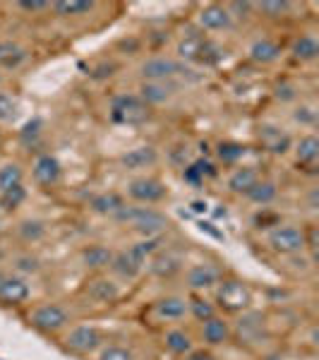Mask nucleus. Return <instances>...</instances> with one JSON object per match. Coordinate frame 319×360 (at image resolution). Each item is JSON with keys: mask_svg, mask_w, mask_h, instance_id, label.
Here are the masks:
<instances>
[{"mask_svg": "<svg viewBox=\"0 0 319 360\" xmlns=\"http://www.w3.org/2000/svg\"><path fill=\"white\" fill-rule=\"evenodd\" d=\"M29 322H32L34 329L44 334H56L60 332L63 327H67L70 322V315L63 305L58 303H46V305H39L37 310L29 315Z\"/></svg>", "mask_w": 319, "mask_h": 360, "instance_id": "obj_5", "label": "nucleus"}, {"mask_svg": "<svg viewBox=\"0 0 319 360\" xmlns=\"http://www.w3.org/2000/svg\"><path fill=\"white\" fill-rule=\"evenodd\" d=\"M245 197L250 202H254V205H262V209H264L266 205H271V202L278 197V188H276L274 180H257L254 188Z\"/></svg>", "mask_w": 319, "mask_h": 360, "instance_id": "obj_29", "label": "nucleus"}, {"mask_svg": "<svg viewBox=\"0 0 319 360\" xmlns=\"http://www.w3.org/2000/svg\"><path fill=\"white\" fill-rule=\"evenodd\" d=\"M144 264H147V259H142L135 250L127 248V250H123V252L113 255L111 269L123 278H137L139 274H142Z\"/></svg>", "mask_w": 319, "mask_h": 360, "instance_id": "obj_11", "label": "nucleus"}, {"mask_svg": "<svg viewBox=\"0 0 319 360\" xmlns=\"http://www.w3.org/2000/svg\"><path fill=\"white\" fill-rule=\"evenodd\" d=\"M98 360H135V356H132V351H127L123 346H108L101 351Z\"/></svg>", "mask_w": 319, "mask_h": 360, "instance_id": "obj_40", "label": "nucleus"}, {"mask_svg": "<svg viewBox=\"0 0 319 360\" xmlns=\"http://www.w3.org/2000/svg\"><path fill=\"white\" fill-rule=\"evenodd\" d=\"M209 39L204 34H197V32H190L183 37V41L178 44V56L183 58V60H190V63H200L202 58V51H204Z\"/></svg>", "mask_w": 319, "mask_h": 360, "instance_id": "obj_19", "label": "nucleus"}, {"mask_svg": "<svg viewBox=\"0 0 319 360\" xmlns=\"http://www.w3.org/2000/svg\"><path fill=\"white\" fill-rule=\"evenodd\" d=\"M183 178L188 180L190 185H195V188H200V185L204 183V178L200 176V171H197V168H195L193 164H188V166H185V171H183Z\"/></svg>", "mask_w": 319, "mask_h": 360, "instance_id": "obj_45", "label": "nucleus"}, {"mask_svg": "<svg viewBox=\"0 0 319 360\" xmlns=\"http://www.w3.org/2000/svg\"><path fill=\"white\" fill-rule=\"evenodd\" d=\"M132 250L139 255L142 259H152L156 252H161L164 250V238L161 236H149V238H142V240H137Z\"/></svg>", "mask_w": 319, "mask_h": 360, "instance_id": "obj_33", "label": "nucleus"}, {"mask_svg": "<svg viewBox=\"0 0 319 360\" xmlns=\"http://www.w3.org/2000/svg\"><path fill=\"white\" fill-rule=\"evenodd\" d=\"M17 269L20 271H27V274H34L39 271V259L32 257V255H25V257H17Z\"/></svg>", "mask_w": 319, "mask_h": 360, "instance_id": "obj_44", "label": "nucleus"}, {"mask_svg": "<svg viewBox=\"0 0 319 360\" xmlns=\"http://www.w3.org/2000/svg\"><path fill=\"white\" fill-rule=\"evenodd\" d=\"M17 231H20V236L25 238L27 243H37L46 236V226L44 221H39V219H27V221H22L17 226Z\"/></svg>", "mask_w": 319, "mask_h": 360, "instance_id": "obj_35", "label": "nucleus"}, {"mask_svg": "<svg viewBox=\"0 0 319 360\" xmlns=\"http://www.w3.org/2000/svg\"><path fill=\"white\" fill-rule=\"evenodd\" d=\"M264 329V317L262 312H245L237 322V334L242 341H257L262 336Z\"/></svg>", "mask_w": 319, "mask_h": 360, "instance_id": "obj_24", "label": "nucleus"}, {"mask_svg": "<svg viewBox=\"0 0 319 360\" xmlns=\"http://www.w3.org/2000/svg\"><path fill=\"white\" fill-rule=\"evenodd\" d=\"M39 135H41V120H39V118L29 120V123L25 125V130L20 132L22 142H34V139H37Z\"/></svg>", "mask_w": 319, "mask_h": 360, "instance_id": "obj_42", "label": "nucleus"}, {"mask_svg": "<svg viewBox=\"0 0 319 360\" xmlns=\"http://www.w3.org/2000/svg\"><path fill=\"white\" fill-rule=\"evenodd\" d=\"M295 159H298L300 166L315 168L319 159V139L315 135H307L300 139L298 147H295Z\"/></svg>", "mask_w": 319, "mask_h": 360, "instance_id": "obj_27", "label": "nucleus"}, {"mask_svg": "<svg viewBox=\"0 0 319 360\" xmlns=\"http://www.w3.org/2000/svg\"><path fill=\"white\" fill-rule=\"evenodd\" d=\"M20 8L27 10V13H39V10L51 8V3H46V0H22Z\"/></svg>", "mask_w": 319, "mask_h": 360, "instance_id": "obj_47", "label": "nucleus"}, {"mask_svg": "<svg viewBox=\"0 0 319 360\" xmlns=\"http://www.w3.org/2000/svg\"><path fill=\"white\" fill-rule=\"evenodd\" d=\"M185 278H188V286L193 291H211L221 281V269L214 264H195Z\"/></svg>", "mask_w": 319, "mask_h": 360, "instance_id": "obj_9", "label": "nucleus"}, {"mask_svg": "<svg viewBox=\"0 0 319 360\" xmlns=\"http://www.w3.org/2000/svg\"><path fill=\"white\" fill-rule=\"evenodd\" d=\"M0 82H3V75H0Z\"/></svg>", "mask_w": 319, "mask_h": 360, "instance_id": "obj_53", "label": "nucleus"}, {"mask_svg": "<svg viewBox=\"0 0 319 360\" xmlns=\"http://www.w3.org/2000/svg\"><path fill=\"white\" fill-rule=\"evenodd\" d=\"M188 305H190V315H193L195 319H200V322H207V319H211L214 315H216L214 305L209 303L207 298H202V295H195V298H190Z\"/></svg>", "mask_w": 319, "mask_h": 360, "instance_id": "obj_36", "label": "nucleus"}, {"mask_svg": "<svg viewBox=\"0 0 319 360\" xmlns=\"http://www.w3.org/2000/svg\"><path fill=\"white\" fill-rule=\"evenodd\" d=\"M266 245L274 250L276 255H298L307 245V238L298 226H281L269 231L266 236Z\"/></svg>", "mask_w": 319, "mask_h": 360, "instance_id": "obj_4", "label": "nucleus"}, {"mask_svg": "<svg viewBox=\"0 0 319 360\" xmlns=\"http://www.w3.org/2000/svg\"><path fill=\"white\" fill-rule=\"evenodd\" d=\"M111 118L120 125H142L152 118V108L137 94H120L111 103Z\"/></svg>", "mask_w": 319, "mask_h": 360, "instance_id": "obj_2", "label": "nucleus"}, {"mask_svg": "<svg viewBox=\"0 0 319 360\" xmlns=\"http://www.w3.org/2000/svg\"><path fill=\"white\" fill-rule=\"evenodd\" d=\"M254 8V5L252 3H230V8H226V10H228V13H230V10H235V13H250V10ZM245 15H242V17H245Z\"/></svg>", "mask_w": 319, "mask_h": 360, "instance_id": "obj_50", "label": "nucleus"}, {"mask_svg": "<svg viewBox=\"0 0 319 360\" xmlns=\"http://www.w3.org/2000/svg\"><path fill=\"white\" fill-rule=\"evenodd\" d=\"M166 348L171 353H176V356H188L190 351H195L193 339H190V334L183 332V329H171V332H166Z\"/></svg>", "mask_w": 319, "mask_h": 360, "instance_id": "obj_30", "label": "nucleus"}, {"mask_svg": "<svg viewBox=\"0 0 319 360\" xmlns=\"http://www.w3.org/2000/svg\"><path fill=\"white\" fill-rule=\"evenodd\" d=\"M34 180L44 188H53L58 185V180L63 176V168H60V161L51 154H41L37 161H34V171H32Z\"/></svg>", "mask_w": 319, "mask_h": 360, "instance_id": "obj_10", "label": "nucleus"}, {"mask_svg": "<svg viewBox=\"0 0 319 360\" xmlns=\"http://www.w3.org/2000/svg\"><path fill=\"white\" fill-rule=\"evenodd\" d=\"M89 207H91V212L103 214V217H115V214L125 207V200L115 193H103V195L91 197Z\"/></svg>", "mask_w": 319, "mask_h": 360, "instance_id": "obj_26", "label": "nucleus"}, {"mask_svg": "<svg viewBox=\"0 0 319 360\" xmlns=\"http://www.w3.org/2000/svg\"><path fill=\"white\" fill-rule=\"evenodd\" d=\"M193 166L197 168V171H200V176H202V178H214V176L219 173V171H216V166H214L209 159H197V161H193Z\"/></svg>", "mask_w": 319, "mask_h": 360, "instance_id": "obj_43", "label": "nucleus"}, {"mask_svg": "<svg viewBox=\"0 0 319 360\" xmlns=\"http://www.w3.org/2000/svg\"><path fill=\"white\" fill-rule=\"evenodd\" d=\"M200 27L207 32H221L230 27V13L223 5H207L200 13Z\"/></svg>", "mask_w": 319, "mask_h": 360, "instance_id": "obj_17", "label": "nucleus"}, {"mask_svg": "<svg viewBox=\"0 0 319 360\" xmlns=\"http://www.w3.org/2000/svg\"><path fill=\"white\" fill-rule=\"evenodd\" d=\"M15 113H17V101L10 94L0 91V123H8V120H13Z\"/></svg>", "mask_w": 319, "mask_h": 360, "instance_id": "obj_39", "label": "nucleus"}, {"mask_svg": "<svg viewBox=\"0 0 319 360\" xmlns=\"http://www.w3.org/2000/svg\"><path fill=\"white\" fill-rule=\"evenodd\" d=\"M278 56H281V46L276 41H271V39H257V41L250 46V58L254 63H262V65L274 63Z\"/></svg>", "mask_w": 319, "mask_h": 360, "instance_id": "obj_28", "label": "nucleus"}, {"mask_svg": "<svg viewBox=\"0 0 319 360\" xmlns=\"http://www.w3.org/2000/svg\"><path fill=\"white\" fill-rule=\"evenodd\" d=\"M51 8L56 10V15L60 17H74V15H86L94 10V3L91 0H58Z\"/></svg>", "mask_w": 319, "mask_h": 360, "instance_id": "obj_31", "label": "nucleus"}, {"mask_svg": "<svg viewBox=\"0 0 319 360\" xmlns=\"http://www.w3.org/2000/svg\"><path fill=\"white\" fill-rule=\"evenodd\" d=\"M190 72L188 68L181 65V63L171 60V58H149L142 65V77L144 82H168L176 75Z\"/></svg>", "mask_w": 319, "mask_h": 360, "instance_id": "obj_8", "label": "nucleus"}, {"mask_svg": "<svg viewBox=\"0 0 319 360\" xmlns=\"http://www.w3.org/2000/svg\"><path fill=\"white\" fill-rule=\"evenodd\" d=\"M154 312L161 319H168V322H178V319H185L190 315V305L188 300L181 298V295H166V298L156 300Z\"/></svg>", "mask_w": 319, "mask_h": 360, "instance_id": "obj_15", "label": "nucleus"}, {"mask_svg": "<svg viewBox=\"0 0 319 360\" xmlns=\"http://www.w3.org/2000/svg\"><path fill=\"white\" fill-rule=\"evenodd\" d=\"M259 142H262V147L271 154H286L288 149H291V135L283 132L281 127H276V125L259 127Z\"/></svg>", "mask_w": 319, "mask_h": 360, "instance_id": "obj_14", "label": "nucleus"}, {"mask_svg": "<svg viewBox=\"0 0 319 360\" xmlns=\"http://www.w3.org/2000/svg\"><path fill=\"white\" fill-rule=\"evenodd\" d=\"M113 262V250L106 245H89L82 250V264L91 271L108 269Z\"/></svg>", "mask_w": 319, "mask_h": 360, "instance_id": "obj_18", "label": "nucleus"}, {"mask_svg": "<svg viewBox=\"0 0 319 360\" xmlns=\"http://www.w3.org/2000/svg\"><path fill=\"white\" fill-rule=\"evenodd\" d=\"M185 360H216V356L209 351H190L188 356H185Z\"/></svg>", "mask_w": 319, "mask_h": 360, "instance_id": "obj_49", "label": "nucleus"}, {"mask_svg": "<svg viewBox=\"0 0 319 360\" xmlns=\"http://www.w3.org/2000/svg\"><path fill=\"white\" fill-rule=\"evenodd\" d=\"M29 295H32V288H29V283L25 278L5 274V281H3V286H0V303L20 305V303H27Z\"/></svg>", "mask_w": 319, "mask_h": 360, "instance_id": "obj_12", "label": "nucleus"}, {"mask_svg": "<svg viewBox=\"0 0 319 360\" xmlns=\"http://www.w3.org/2000/svg\"><path fill=\"white\" fill-rule=\"evenodd\" d=\"M295 120L303 125H312L315 123V111H312L310 106H300L298 111H295Z\"/></svg>", "mask_w": 319, "mask_h": 360, "instance_id": "obj_46", "label": "nucleus"}, {"mask_svg": "<svg viewBox=\"0 0 319 360\" xmlns=\"http://www.w3.org/2000/svg\"><path fill=\"white\" fill-rule=\"evenodd\" d=\"M259 180L257 171L250 166H242V168H235L233 173H230L228 178V190L235 195H247L250 190L254 188V183Z\"/></svg>", "mask_w": 319, "mask_h": 360, "instance_id": "obj_23", "label": "nucleus"}, {"mask_svg": "<svg viewBox=\"0 0 319 360\" xmlns=\"http://www.w3.org/2000/svg\"><path fill=\"white\" fill-rule=\"evenodd\" d=\"M276 96L283 98V101H291V98H295V86L293 84H278Z\"/></svg>", "mask_w": 319, "mask_h": 360, "instance_id": "obj_48", "label": "nucleus"}, {"mask_svg": "<svg viewBox=\"0 0 319 360\" xmlns=\"http://www.w3.org/2000/svg\"><path fill=\"white\" fill-rule=\"evenodd\" d=\"M127 195L135 202H139V205H156V202L166 200L168 190L159 178L144 176V178H135L127 183Z\"/></svg>", "mask_w": 319, "mask_h": 360, "instance_id": "obj_6", "label": "nucleus"}, {"mask_svg": "<svg viewBox=\"0 0 319 360\" xmlns=\"http://www.w3.org/2000/svg\"><path fill=\"white\" fill-rule=\"evenodd\" d=\"M84 293L89 295L94 303H115V300L120 298L118 283L111 281V278H106V276L91 278V281L84 286Z\"/></svg>", "mask_w": 319, "mask_h": 360, "instance_id": "obj_13", "label": "nucleus"}, {"mask_svg": "<svg viewBox=\"0 0 319 360\" xmlns=\"http://www.w3.org/2000/svg\"><path fill=\"white\" fill-rule=\"evenodd\" d=\"M173 91H176V84L171 82H144L137 96L147 106H152V103H166L173 96Z\"/></svg>", "mask_w": 319, "mask_h": 360, "instance_id": "obj_20", "label": "nucleus"}, {"mask_svg": "<svg viewBox=\"0 0 319 360\" xmlns=\"http://www.w3.org/2000/svg\"><path fill=\"white\" fill-rule=\"evenodd\" d=\"M17 185H22V168L17 164H5L0 168V193H8Z\"/></svg>", "mask_w": 319, "mask_h": 360, "instance_id": "obj_34", "label": "nucleus"}, {"mask_svg": "<svg viewBox=\"0 0 319 360\" xmlns=\"http://www.w3.org/2000/svg\"><path fill=\"white\" fill-rule=\"evenodd\" d=\"M25 200H27V190L22 188V185L8 190V193H0V207H3L5 212H13V209L20 207Z\"/></svg>", "mask_w": 319, "mask_h": 360, "instance_id": "obj_38", "label": "nucleus"}, {"mask_svg": "<svg viewBox=\"0 0 319 360\" xmlns=\"http://www.w3.org/2000/svg\"><path fill=\"white\" fill-rule=\"evenodd\" d=\"M293 56L298 58V60H315V58L319 56V41L312 34H305V37L295 39L293 44Z\"/></svg>", "mask_w": 319, "mask_h": 360, "instance_id": "obj_32", "label": "nucleus"}, {"mask_svg": "<svg viewBox=\"0 0 319 360\" xmlns=\"http://www.w3.org/2000/svg\"><path fill=\"white\" fill-rule=\"evenodd\" d=\"M3 281H5V274H3V271H0V286H3Z\"/></svg>", "mask_w": 319, "mask_h": 360, "instance_id": "obj_52", "label": "nucleus"}, {"mask_svg": "<svg viewBox=\"0 0 319 360\" xmlns=\"http://www.w3.org/2000/svg\"><path fill=\"white\" fill-rule=\"evenodd\" d=\"M216 303L226 312H245L252 305V291L237 278H226V281H219Z\"/></svg>", "mask_w": 319, "mask_h": 360, "instance_id": "obj_3", "label": "nucleus"}, {"mask_svg": "<svg viewBox=\"0 0 319 360\" xmlns=\"http://www.w3.org/2000/svg\"><path fill=\"white\" fill-rule=\"evenodd\" d=\"M159 161V152L154 147H135L130 152H125L120 156V164H123L127 171H142V168H149Z\"/></svg>", "mask_w": 319, "mask_h": 360, "instance_id": "obj_16", "label": "nucleus"}, {"mask_svg": "<svg viewBox=\"0 0 319 360\" xmlns=\"http://www.w3.org/2000/svg\"><path fill=\"white\" fill-rule=\"evenodd\" d=\"M115 221L127 224L142 233L144 238L149 236H161L164 231H168V219L161 212H156L154 207H135V205H125L115 214Z\"/></svg>", "mask_w": 319, "mask_h": 360, "instance_id": "obj_1", "label": "nucleus"}, {"mask_svg": "<svg viewBox=\"0 0 319 360\" xmlns=\"http://www.w3.org/2000/svg\"><path fill=\"white\" fill-rule=\"evenodd\" d=\"M27 49L15 41H0V68L15 70L27 60Z\"/></svg>", "mask_w": 319, "mask_h": 360, "instance_id": "obj_25", "label": "nucleus"}, {"mask_svg": "<svg viewBox=\"0 0 319 360\" xmlns=\"http://www.w3.org/2000/svg\"><path fill=\"white\" fill-rule=\"evenodd\" d=\"M101 344H103V334L98 332L96 327H89V324L74 327L72 332L65 336V348L77 353V356H89V353H94Z\"/></svg>", "mask_w": 319, "mask_h": 360, "instance_id": "obj_7", "label": "nucleus"}, {"mask_svg": "<svg viewBox=\"0 0 319 360\" xmlns=\"http://www.w3.org/2000/svg\"><path fill=\"white\" fill-rule=\"evenodd\" d=\"M190 207H193V212H195V214H207V212H209V205H207V202H193Z\"/></svg>", "mask_w": 319, "mask_h": 360, "instance_id": "obj_51", "label": "nucleus"}, {"mask_svg": "<svg viewBox=\"0 0 319 360\" xmlns=\"http://www.w3.org/2000/svg\"><path fill=\"white\" fill-rule=\"evenodd\" d=\"M216 154L223 164H235V161H240L242 156H245V147L237 142H221L216 147Z\"/></svg>", "mask_w": 319, "mask_h": 360, "instance_id": "obj_37", "label": "nucleus"}, {"mask_svg": "<svg viewBox=\"0 0 319 360\" xmlns=\"http://www.w3.org/2000/svg\"><path fill=\"white\" fill-rule=\"evenodd\" d=\"M149 271L154 276H161V278H171L173 274L181 271V257L171 252H156L152 259H149Z\"/></svg>", "mask_w": 319, "mask_h": 360, "instance_id": "obj_22", "label": "nucleus"}, {"mask_svg": "<svg viewBox=\"0 0 319 360\" xmlns=\"http://www.w3.org/2000/svg\"><path fill=\"white\" fill-rule=\"evenodd\" d=\"M204 327H202V336H204V341L209 346H221L228 341L230 336V327L228 322H226L223 317H216L214 315L211 319H207V322H202Z\"/></svg>", "mask_w": 319, "mask_h": 360, "instance_id": "obj_21", "label": "nucleus"}, {"mask_svg": "<svg viewBox=\"0 0 319 360\" xmlns=\"http://www.w3.org/2000/svg\"><path fill=\"white\" fill-rule=\"evenodd\" d=\"M257 8L262 10L266 17H283L291 10V3H278L276 0V3H259Z\"/></svg>", "mask_w": 319, "mask_h": 360, "instance_id": "obj_41", "label": "nucleus"}]
</instances>
